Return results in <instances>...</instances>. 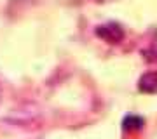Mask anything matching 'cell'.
I'll return each instance as SVG.
<instances>
[{"label": "cell", "mask_w": 157, "mask_h": 139, "mask_svg": "<svg viewBox=\"0 0 157 139\" xmlns=\"http://www.w3.org/2000/svg\"><path fill=\"white\" fill-rule=\"evenodd\" d=\"M122 127H124V130H140V129L143 127V118L135 117V115H129V117L124 118Z\"/></svg>", "instance_id": "3"}, {"label": "cell", "mask_w": 157, "mask_h": 139, "mask_svg": "<svg viewBox=\"0 0 157 139\" xmlns=\"http://www.w3.org/2000/svg\"><path fill=\"white\" fill-rule=\"evenodd\" d=\"M96 35L110 44H117L124 38V30L117 23H107V24H101L96 28Z\"/></svg>", "instance_id": "1"}, {"label": "cell", "mask_w": 157, "mask_h": 139, "mask_svg": "<svg viewBox=\"0 0 157 139\" xmlns=\"http://www.w3.org/2000/svg\"><path fill=\"white\" fill-rule=\"evenodd\" d=\"M138 89H140L141 92H147V94L155 92L157 90V71L145 73V75L140 78V82H138Z\"/></svg>", "instance_id": "2"}, {"label": "cell", "mask_w": 157, "mask_h": 139, "mask_svg": "<svg viewBox=\"0 0 157 139\" xmlns=\"http://www.w3.org/2000/svg\"><path fill=\"white\" fill-rule=\"evenodd\" d=\"M0 97H2V89H0Z\"/></svg>", "instance_id": "4"}]
</instances>
